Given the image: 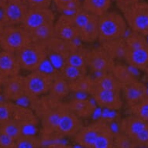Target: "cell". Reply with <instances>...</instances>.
Masks as SVG:
<instances>
[{"label": "cell", "mask_w": 148, "mask_h": 148, "mask_svg": "<svg viewBox=\"0 0 148 148\" xmlns=\"http://www.w3.org/2000/svg\"><path fill=\"white\" fill-rule=\"evenodd\" d=\"M121 93L127 106H131L148 97V88L144 83L135 79L123 85Z\"/></svg>", "instance_id": "obj_17"}, {"label": "cell", "mask_w": 148, "mask_h": 148, "mask_svg": "<svg viewBox=\"0 0 148 148\" xmlns=\"http://www.w3.org/2000/svg\"><path fill=\"white\" fill-rule=\"evenodd\" d=\"M142 0H116V5L119 9L120 11H123L124 9H126L130 5H133L134 3H138Z\"/></svg>", "instance_id": "obj_40"}, {"label": "cell", "mask_w": 148, "mask_h": 148, "mask_svg": "<svg viewBox=\"0 0 148 148\" xmlns=\"http://www.w3.org/2000/svg\"><path fill=\"white\" fill-rule=\"evenodd\" d=\"M52 3L62 14L71 15L82 8L81 0H52Z\"/></svg>", "instance_id": "obj_31"}, {"label": "cell", "mask_w": 148, "mask_h": 148, "mask_svg": "<svg viewBox=\"0 0 148 148\" xmlns=\"http://www.w3.org/2000/svg\"><path fill=\"white\" fill-rule=\"evenodd\" d=\"M31 42L29 32L21 25L5 26L0 40V49L16 53Z\"/></svg>", "instance_id": "obj_8"}, {"label": "cell", "mask_w": 148, "mask_h": 148, "mask_svg": "<svg viewBox=\"0 0 148 148\" xmlns=\"http://www.w3.org/2000/svg\"><path fill=\"white\" fill-rule=\"evenodd\" d=\"M42 44L46 49L49 58L53 59L57 58L63 61V63L72 47V42L66 41L57 36L43 42Z\"/></svg>", "instance_id": "obj_19"}, {"label": "cell", "mask_w": 148, "mask_h": 148, "mask_svg": "<svg viewBox=\"0 0 148 148\" xmlns=\"http://www.w3.org/2000/svg\"><path fill=\"white\" fill-rule=\"evenodd\" d=\"M128 27L123 14L108 11L99 16V38L100 42L125 37Z\"/></svg>", "instance_id": "obj_3"}, {"label": "cell", "mask_w": 148, "mask_h": 148, "mask_svg": "<svg viewBox=\"0 0 148 148\" xmlns=\"http://www.w3.org/2000/svg\"><path fill=\"white\" fill-rule=\"evenodd\" d=\"M94 83L95 85L104 89L121 92L122 85L112 75V72L103 73L99 75L94 78Z\"/></svg>", "instance_id": "obj_29"}, {"label": "cell", "mask_w": 148, "mask_h": 148, "mask_svg": "<svg viewBox=\"0 0 148 148\" xmlns=\"http://www.w3.org/2000/svg\"><path fill=\"white\" fill-rule=\"evenodd\" d=\"M135 147L132 139L123 132L114 133L113 148H134Z\"/></svg>", "instance_id": "obj_36"}, {"label": "cell", "mask_w": 148, "mask_h": 148, "mask_svg": "<svg viewBox=\"0 0 148 148\" xmlns=\"http://www.w3.org/2000/svg\"><path fill=\"white\" fill-rule=\"evenodd\" d=\"M87 70L85 68H81L75 66L69 65V64H63V66L60 68V74L70 82L71 81L77 79L81 76L87 74Z\"/></svg>", "instance_id": "obj_34"}, {"label": "cell", "mask_w": 148, "mask_h": 148, "mask_svg": "<svg viewBox=\"0 0 148 148\" xmlns=\"http://www.w3.org/2000/svg\"><path fill=\"white\" fill-rule=\"evenodd\" d=\"M147 2H148V0H147Z\"/></svg>", "instance_id": "obj_45"}, {"label": "cell", "mask_w": 148, "mask_h": 148, "mask_svg": "<svg viewBox=\"0 0 148 148\" xmlns=\"http://www.w3.org/2000/svg\"><path fill=\"white\" fill-rule=\"evenodd\" d=\"M55 35L66 41L72 42L78 39V32L71 15L61 14L54 22Z\"/></svg>", "instance_id": "obj_16"}, {"label": "cell", "mask_w": 148, "mask_h": 148, "mask_svg": "<svg viewBox=\"0 0 148 148\" xmlns=\"http://www.w3.org/2000/svg\"><path fill=\"white\" fill-rule=\"evenodd\" d=\"M114 132L103 119L84 126L73 136L77 144L85 148H113Z\"/></svg>", "instance_id": "obj_2"}, {"label": "cell", "mask_w": 148, "mask_h": 148, "mask_svg": "<svg viewBox=\"0 0 148 148\" xmlns=\"http://www.w3.org/2000/svg\"><path fill=\"white\" fill-rule=\"evenodd\" d=\"M83 126L82 119L68 109L59 123L56 132L64 137H73Z\"/></svg>", "instance_id": "obj_18"}, {"label": "cell", "mask_w": 148, "mask_h": 148, "mask_svg": "<svg viewBox=\"0 0 148 148\" xmlns=\"http://www.w3.org/2000/svg\"><path fill=\"white\" fill-rule=\"evenodd\" d=\"M53 75L36 70L24 76L25 96L29 100L48 94Z\"/></svg>", "instance_id": "obj_9"}, {"label": "cell", "mask_w": 148, "mask_h": 148, "mask_svg": "<svg viewBox=\"0 0 148 148\" xmlns=\"http://www.w3.org/2000/svg\"><path fill=\"white\" fill-rule=\"evenodd\" d=\"M122 12L128 28L144 36H148V2L140 1L124 9Z\"/></svg>", "instance_id": "obj_5"}, {"label": "cell", "mask_w": 148, "mask_h": 148, "mask_svg": "<svg viewBox=\"0 0 148 148\" xmlns=\"http://www.w3.org/2000/svg\"><path fill=\"white\" fill-rule=\"evenodd\" d=\"M0 148H16V139L6 134H0Z\"/></svg>", "instance_id": "obj_39"}, {"label": "cell", "mask_w": 148, "mask_h": 148, "mask_svg": "<svg viewBox=\"0 0 148 148\" xmlns=\"http://www.w3.org/2000/svg\"><path fill=\"white\" fill-rule=\"evenodd\" d=\"M124 61L132 68L145 71L148 66V44L139 48L127 49Z\"/></svg>", "instance_id": "obj_21"}, {"label": "cell", "mask_w": 148, "mask_h": 148, "mask_svg": "<svg viewBox=\"0 0 148 148\" xmlns=\"http://www.w3.org/2000/svg\"><path fill=\"white\" fill-rule=\"evenodd\" d=\"M14 102L6 101V100H0V122L5 121L12 118Z\"/></svg>", "instance_id": "obj_37"}, {"label": "cell", "mask_w": 148, "mask_h": 148, "mask_svg": "<svg viewBox=\"0 0 148 148\" xmlns=\"http://www.w3.org/2000/svg\"><path fill=\"white\" fill-rule=\"evenodd\" d=\"M115 64L116 61L109 56V53L100 45L88 49L87 60L88 68H89L92 72L99 75L112 72Z\"/></svg>", "instance_id": "obj_10"}, {"label": "cell", "mask_w": 148, "mask_h": 148, "mask_svg": "<svg viewBox=\"0 0 148 148\" xmlns=\"http://www.w3.org/2000/svg\"><path fill=\"white\" fill-rule=\"evenodd\" d=\"M55 20V14L51 8L28 9L21 26L30 31L42 25L54 23Z\"/></svg>", "instance_id": "obj_13"}, {"label": "cell", "mask_w": 148, "mask_h": 148, "mask_svg": "<svg viewBox=\"0 0 148 148\" xmlns=\"http://www.w3.org/2000/svg\"><path fill=\"white\" fill-rule=\"evenodd\" d=\"M39 136L33 134H22L16 139V148H41Z\"/></svg>", "instance_id": "obj_33"}, {"label": "cell", "mask_w": 148, "mask_h": 148, "mask_svg": "<svg viewBox=\"0 0 148 148\" xmlns=\"http://www.w3.org/2000/svg\"><path fill=\"white\" fill-rule=\"evenodd\" d=\"M145 72H146V74H147V77H148V66H147V68H146Z\"/></svg>", "instance_id": "obj_44"}, {"label": "cell", "mask_w": 148, "mask_h": 148, "mask_svg": "<svg viewBox=\"0 0 148 148\" xmlns=\"http://www.w3.org/2000/svg\"><path fill=\"white\" fill-rule=\"evenodd\" d=\"M4 28H5V25L3 24V23L0 20V40H1V38H2V35H3Z\"/></svg>", "instance_id": "obj_42"}, {"label": "cell", "mask_w": 148, "mask_h": 148, "mask_svg": "<svg viewBox=\"0 0 148 148\" xmlns=\"http://www.w3.org/2000/svg\"><path fill=\"white\" fill-rule=\"evenodd\" d=\"M21 67L16 53L10 51H0V73L9 78L20 75Z\"/></svg>", "instance_id": "obj_20"}, {"label": "cell", "mask_w": 148, "mask_h": 148, "mask_svg": "<svg viewBox=\"0 0 148 148\" xmlns=\"http://www.w3.org/2000/svg\"><path fill=\"white\" fill-rule=\"evenodd\" d=\"M28 9L35 8H50L52 0H22Z\"/></svg>", "instance_id": "obj_38"}, {"label": "cell", "mask_w": 148, "mask_h": 148, "mask_svg": "<svg viewBox=\"0 0 148 148\" xmlns=\"http://www.w3.org/2000/svg\"><path fill=\"white\" fill-rule=\"evenodd\" d=\"M89 95L94 100L95 104L102 109L109 110H119L123 105L121 92L104 89L95 85Z\"/></svg>", "instance_id": "obj_11"}, {"label": "cell", "mask_w": 148, "mask_h": 148, "mask_svg": "<svg viewBox=\"0 0 148 148\" xmlns=\"http://www.w3.org/2000/svg\"><path fill=\"white\" fill-rule=\"evenodd\" d=\"M5 2H6V0H0V10H2V8L3 7Z\"/></svg>", "instance_id": "obj_43"}, {"label": "cell", "mask_w": 148, "mask_h": 148, "mask_svg": "<svg viewBox=\"0 0 148 148\" xmlns=\"http://www.w3.org/2000/svg\"><path fill=\"white\" fill-rule=\"evenodd\" d=\"M78 32V39L84 43H94L99 38V16L81 8L71 15Z\"/></svg>", "instance_id": "obj_4"}, {"label": "cell", "mask_w": 148, "mask_h": 148, "mask_svg": "<svg viewBox=\"0 0 148 148\" xmlns=\"http://www.w3.org/2000/svg\"><path fill=\"white\" fill-rule=\"evenodd\" d=\"M76 40L72 41V47L64 59V64H65L78 68L88 69L87 60L88 49L81 46L80 44H75Z\"/></svg>", "instance_id": "obj_22"}, {"label": "cell", "mask_w": 148, "mask_h": 148, "mask_svg": "<svg viewBox=\"0 0 148 148\" xmlns=\"http://www.w3.org/2000/svg\"><path fill=\"white\" fill-rule=\"evenodd\" d=\"M112 75L119 81L122 86L136 79L131 70L123 64H115L112 70Z\"/></svg>", "instance_id": "obj_30"}, {"label": "cell", "mask_w": 148, "mask_h": 148, "mask_svg": "<svg viewBox=\"0 0 148 148\" xmlns=\"http://www.w3.org/2000/svg\"><path fill=\"white\" fill-rule=\"evenodd\" d=\"M28 7L22 0H6L1 12L0 20L5 26L22 24Z\"/></svg>", "instance_id": "obj_12"}, {"label": "cell", "mask_w": 148, "mask_h": 148, "mask_svg": "<svg viewBox=\"0 0 148 148\" xmlns=\"http://www.w3.org/2000/svg\"><path fill=\"white\" fill-rule=\"evenodd\" d=\"M29 32L31 36L32 42H36V43H43L56 36L55 29H54V23L42 25L40 27L35 28Z\"/></svg>", "instance_id": "obj_27"}, {"label": "cell", "mask_w": 148, "mask_h": 148, "mask_svg": "<svg viewBox=\"0 0 148 148\" xmlns=\"http://www.w3.org/2000/svg\"><path fill=\"white\" fill-rule=\"evenodd\" d=\"M93 85H94V78L88 75L87 74L69 82L71 92H75L78 94L89 95Z\"/></svg>", "instance_id": "obj_28"}, {"label": "cell", "mask_w": 148, "mask_h": 148, "mask_svg": "<svg viewBox=\"0 0 148 148\" xmlns=\"http://www.w3.org/2000/svg\"><path fill=\"white\" fill-rule=\"evenodd\" d=\"M100 46L109 53L115 61H124L127 47L124 37L100 42Z\"/></svg>", "instance_id": "obj_23"}, {"label": "cell", "mask_w": 148, "mask_h": 148, "mask_svg": "<svg viewBox=\"0 0 148 148\" xmlns=\"http://www.w3.org/2000/svg\"><path fill=\"white\" fill-rule=\"evenodd\" d=\"M12 119H14L22 128L23 134H26L29 129L36 127L40 123L39 119L30 107L14 104Z\"/></svg>", "instance_id": "obj_15"}, {"label": "cell", "mask_w": 148, "mask_h": 148, "mask_svg": "<svg viewBox=\"0 0 148 148\" xmlns=\"http://www.w3.org/2000/svg\"><path fill=\"white\" fill-rule=\"evenodd\" d=\"M112 5V0H83L82 8L89 13L100 16L108 12Z\"/></svg>", "instance_id": "obj_26"}, {"label": "cell", "mask_w": 148, "mask_h": 148, "mask_svg": "<svg viewBox=\"0 0 148 148\" xmlns=\"http://www.w3.org/2000/svg\"><path fill=\"white\" fill-rule=\"evenodd\" d=\"M68 107L81 119H87L92 116L95 109V105L86 99H74L68 102Z\"/></svg>", "instance_id": "obj_24"}, {"label": "cell", "mask_w": 148, "mask_h": 148, "mask_svg": "<svg viewBox=\"0 0 148 148\" xmlns=\"http://www.w3.org/2000/svg\"><path fill=\"white\" fill-rule=\"evenodd\" d=\"M70 92L69 82L60 73L53 75V81L48 94L58 99L64 100L65 98L68 97Z\"/></svg>", "instance_id": "obj_25"}, {"label": "cell", "mask_w": 148, "mask_h": 148, "mask_svg": "<svg viewBox=\"0 0 148 148\" xmlns=\"http://www.w3.org/2000/svg\"><path fill=\"white\" fill-rule=\"evenodd\" d=\"M129 109L131 114L148 123V97L145 98L136 104L129 106Z\"/></svg>", "instance_id": "obj_35"}, {"label": "cell", "mask_w": 148, "mask_h": 148, "mask_svg": "<svg viewBox=\"0 0 148 148\" xmlns=\"http://www.w3.org/2000/svg\"><path fill=\"white\" fill-rule=\"evenodd\" d=\"M15 53L21 69L29 72L39 70L48 58L47 52L43 44L36 42H31Z\"/></svg>", "instance_id": "obj_6"}, {"label": "cell", "mask_w": 148, "mask_h": 148, "mask_svg": "<svg viewBox=\"0 0 148 148\" xmlns=\"http://www.w3.org/2000/svg\"><path fill=\"white\" fill-rule=\"evenodd\" d=\"M0 134H6L8 136L16 139L20 135H22L23 130L20 125L11 118L5 121L0 122Z\"/></svg>", "instance_id": "obj_32"}, {"label": "cell", "mask_w": 148, "mask_h": 148, "mask_svg": "<svg viewBox=\"0 0 148 148\" xmlns=\"http://www.w3.org/2000/svg\"><path fill=\"white\" fill-rule=\"evenodd\" d=\"M119 130L132 139L135 147H148L147 122L130 114L122 119Z\"/></svg>", "instance_id": "obj_7"}, {"label": "cell", "mask_w": 148, "mask_h": 148, "mask_svg": "<svg viewBox=\"0 0 148 148\" xmlns=\"http://www.w3.org/2000/svg\"><path fill=\"white\" fill-rule=\"evenodd\" d=\"M29 107L36 115L42 128L56 132L61 118L68 109V105L63 100L46 94L30 100Z\"/></svg>", "instance_id": "obj_1"}, {"label": "cell", "mask_w": 148, "mask_h": 148, "mask_svg": "<svg viewBox=\"0 0 148 148\" xmlns=\"http://www.w3.org/2000/svg\"><path fill=\"white\" fill-rule=\"evenodd\" d=\"M1 92L3 99L10 102H16L26 97L24 76L20 74L7 78L3 84Z\"/></svg>", "instance_id": "obj_14"}, {"label": "cell", "mask_w": 148, "mask_h": 148, "mask_svg": "<svg viewBox=\"0 0 148 148\" xmlns=\"http://www.w3.org/2000/svg\"><path fill=\"white\" fill-rule=\"evenodd\" d=\"M6 78H7L6 77H5V76L3 75V74H1V73H0V91L2 90L3 85V84H4V82H5V81Z\"/></svg>", "instance_id": "obj_41"}]
</instances>
